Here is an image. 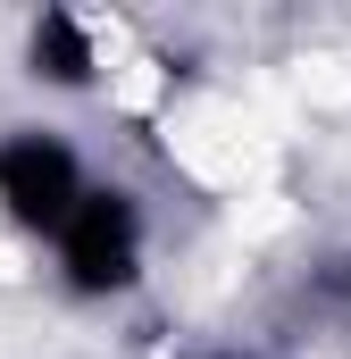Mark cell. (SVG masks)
<instances>
[{"label":"cell","mask_w":351,"mask_h":359,"mask_svg":"<svg viewBox=\"0 0 351 359\" xmlns=\"http://www.w3.org/2000/svg\"><path fill=\"white\" fill-rule=\"evenodd\" d=\"M151 251H159V217H151V192L126 176H92V192L76 201V217L42 243L59 301L76 309H117L151 284Z\"/></svg>","instance_id":"cell-1"},{"label":"cell","mask_w":351,"mask_h":359,"mask_svg":"<svg viewBox=\"0 0 351 359\" xmlns=\"http://www.w3.org/2000/svg\"><path fill=\"white\" fill-rule=\"evenodd\" d=\"M168 359H267L260 343H192V351H168Z\"/></svg>","instance_id":"cell-4"},{"label":"cell","mask_w":351,"mask_h":359,"mask_svg":"<svg viewBox=\"0 0 351 359\" xmlns=\"http://www.w3.org/2000/svg\"><path fill=\"white\" fill-rule=\"evenodd\" d=\"M92 151L59 126V117H8L0 126V226L17 234V243H51L67 217H76V201L92 192Z\"/></svg>","instance_id":"cell-2"},{"label":"cell","mask_w":351,"mask_h":359,"mask_svg":"<svg viewBox=\"0 0 351 359\" xmlns=\"http://www.w3.org/2000/svg\"><path fill=\"white\" fill-rule=\"evenodd\" d=\"M17 76L42 100H92V92L109 84V34H100V17L59 8V0L34 8L17 25Z\"/></svg>","instance_id":"cell-3"}]
</instances>
